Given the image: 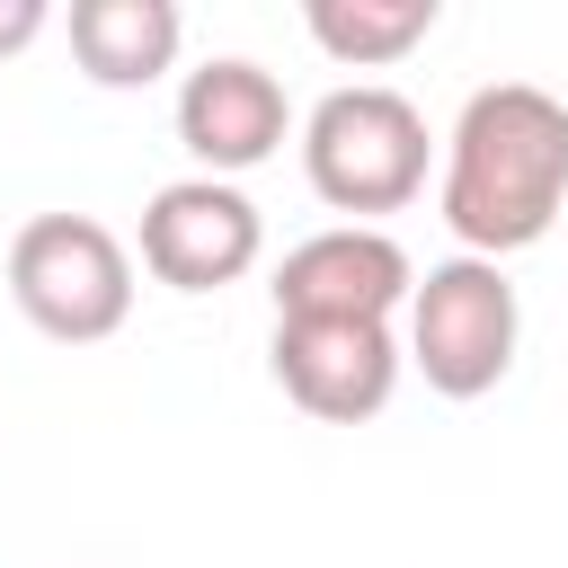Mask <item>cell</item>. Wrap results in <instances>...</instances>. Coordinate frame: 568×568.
I'll use <instances>...</instances> for the list:
<instances>
[{
	"instance_id": "cell-1",
	"label": "cell",
	"mask_w": 568,
	"mask_h": 568,
	"mask_svg": "<svg viewBox=\"0 0 568 568\" xmlns=\"http://www.w3.org/2000/svg\"><path fill=\"white\" fill-rule=\"evenodd\" d=\"M568 213V98L541 80H488L444 133V231L462 257H515Z\"/></svg>"
},
{
	"instance_id": "cell-2",
	"label": "cell",
	"mask_w": 568,
	"mask_h": 568,
	"mask_svg": "<svg viewBox=\"0 0 568 568\" xmlns=\"http://www.w3.org/2000/svg\"><path fill=\"white\" fill-rule=\"evenodd\" d=\"M302 178L328 213H399L426 186V115L390 80L328 89L302 124Z\"/></svg>"
},
{
	"instance_id": "cell-3",
	"label": "cell",
	"mask_w": 568,
	"mask_h": 568,
	"mask_svg": "<svg viewBox=\"0 0 568 568\" xmlns=\"http://www.w3.org/2000/svg\"><path fill=\"white\" fill-rule=\"evenodd\" d=\"M9 302L53 346H98L133 320V248L98 213H36L9 240Z\"/></svg>"
},
{
	"instance_id": "cell-4",
	"label": "cell",
	"mask_w": 568,
	"mask_h": 568,
	"mask_svg": "<svg viewBox=\"0 0 568 568\" xmlns=\"http://www.w3.org/2000/svg\"><path fill=\"white\" fill-rule=\"evenodd\" d=\"M515 337H524V302H515L497 257H444V266L417 275V293H408V364L426 373V390H444V399L497 390L506 364H515Z\"/></svg>"
},
{
	"instance_id": "cell-5",
	"label": "cell",
	"mask_w": 568,
	"mask_h": 568,
	"mask_svg": "<svg viewBox=\"0 0 568 568\" xmlns=\"http://www.w3.org/2000/svg\"><path fill=\"white\" fill-rule=\"evenodd\" d=\"M266 257V213L231 178H169L142 204V266L169 293H222Z\"/></svg>"
},
{
	"instance_id": "cell-6",
	"label": "cell",
	"mask_w": 568,
	"mask_h": 568,
	"mask_svg": "<svg viewBox=\"0 0 568 568\" xmlns=\"http://www.w3.org/2000/svg\"><path fill=\"white\" fill-rule=\"evenodd\" d=\"M284 399L320 426H364L390 408L399 390V364L408 346L390 337V320H275V346H266Z\"/></svg>"
},
{
	"instance_id": "cell-7",
	"label": "cell",
	"mask_w": 568,
	"mask_h": 568,
	"mask_svg": "<svg viewBox=\"0 0 568 568\" xmlns=\"http://www.w3.org/2000/svg\"><path fill=\"white\" fill-rule=\"evenodd\" d=\"M408 293H417V266L373 222L311 231L275 266V320H390V311H408Z\"/></svg>"
},
{
	"instance_id": "cell-8",
	"label": "cell",
	"mask_w": 568,
	"mask_h": 568,
	"mask_svg": "<svg viewBox=\"0 0 568 568\" xmlns=\"http://www.w3.org/2000/svg\"><path fill=\"white\" fill-rule=\"evenodd\" d=\"M284 133H293V98L266 62L213 53L178 80V142L204 160V178H240V169L275 160Z\"/></svg>"
},
{
	"instance_id": "cell-9",
	"label": "cell",
	"mask_w": 568,
	"mask_h": 568,
	"mask_svg": "<svg viewBox=\"0 0 568 568\" xmlns=\"http://www.w3.org/2000/svg\"><path fill=\"white\" fill-rule=\"evenodd\" d=\"M186 44L178 0H71V62L98 89H151Z\"/></svg>"
},
{
	"instance_id": "cell-10",
	"label": "cell",
	"mask_w": 568,
	"mask_h": 568,
	"mask_svg": "<svg viewBox=\"0 0 568 568\" xmlns=\"http://www.w3.org/2000/svg\"><path fill=\"white\" fill-rule=\"evenodd\" d=\"M435 0H311L302 9V27H311V44L328 53V62H346V71H382V62H408L426 36H435Z\"/></svg>"
},
{
	"instance_id": "cell-11",
	"label": "cell",
	"mask_w": 568,
	"mask_h": 568,
	"mask_svg": "<svg viewBox=\"0 0 568 568\" xmlns=\"http://www.w3.org/2000/svg\"><path fill=\"white\" fill-rule=\"evenodd\" d=\"M44 27H53V9H44V0H0V53H27Z\"/></svg>"
}]
</instances>
